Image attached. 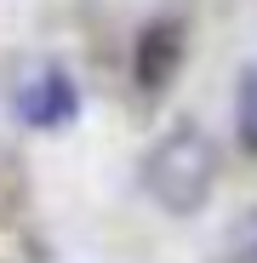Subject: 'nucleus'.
Instances as JSON below:
<instances>
[{
    "label": "nucleus",
    "instance_id": "1",
    "mask_svg": "<svg viewBox=\"0 0 257 263\" xmlns=\"http://www.w3.org/2000/svg\"><path fill=\"white\" fill-rule=\"evenodd\" d=\"M143 189L154 195V206L194 217L211 200V189H218V143H211V132L194 120H177L143 155Z\"/></svg>",
    "mask_w": 257,
    "mask_h": 263
},
{
    "label": "nucleus",
    "instance_id": "2",
    "mask_svg": "<svg viewBox=\"0 0 257 263\" xmlns=\"http://www.w3.org/2000/svg\"><path fill=\"white\" fill-rule=\"evenodd\" d=\"M177 69H183V23L177 17L143 23V34L132 40V74H137V86L154 98V92H166V86L177 80Z\"/></svg>",
    "mask_w": 257,
    "mask_h": 263
},
{
    "label": "nucleus",
    "instance_id": "3",
    "mask_svg": "<svg viewBox=\"0 0 257 263\" xmlns=\"http://www.w3.org/2000/svg\"><path fill=\"white\" fill-rule=\"evenodd\" d=\"M12 103H17V120L52 132V126H69V120H74L80 92H74V80H69L63 69H40V74H29V80L17 86Z\"/></svg>",
    "mask_w": 257,
    "mask_h": 263
},
{
    "label": "nucleus",
    "instance_id": "4",
    "mask_svg": "<svg viewBox=\"0 0 257 263\" xmlns=\"http://www.w3.org/2000/svg\"><path fill=\"white\" fill-rule=\"evenodd\" d=\"M234 138L246 155H257V63L240 69V86H234Z\"/></svg>",
    "mask_w": 257,
    "mask_h": 263
},
{
    "label": "nucleus",
    "instance_id": "5",
    "mask_svg": "<svg viewBox=\"0 0 257 263\" xmlns=\"http://www.w3.org/2000/svg\"><path fill=\"white\" fill-rule=\"evenodd\" d=\"M223 263H257V206L240 212L223 235Z\"/></svg>",
    "mask_w": 257,
    "mask_h": 263
}]
</instances>
